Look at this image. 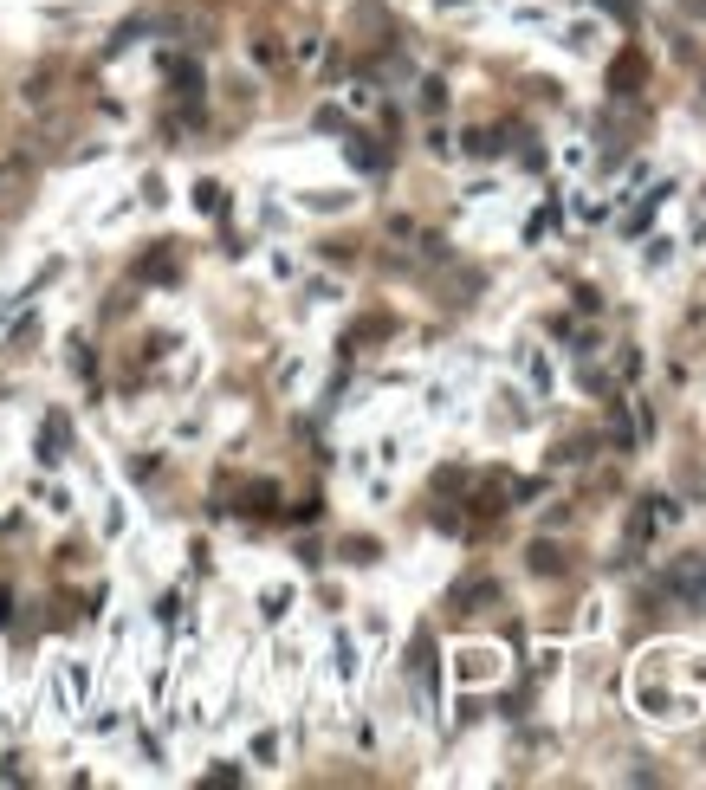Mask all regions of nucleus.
<instances>
[{
	"mask_svg": "<svg viewBox=\"0 0 706 790\" xmlns=\"http://www.w3.org/2000/svg\"><path fill=\"white\" fill-rule=\"evenodd\" d=\"M532 570H538V577H557V570H564V551H557V544H532Z\"/></svg>",
	"mask_w": 706,
	"mask_h": 790,
	"instance_id": "39448f33",
	"label": "nucleus"
},
{
	"mask_svg": "<svg viewBox=\"0 0 706 790\" xmlns=\"http://www.w3.org/2000/svg\"><path fill=\"white\" fill-rule=\"evenodd\" d=\"M195 201H201V214H221V208H227L221 182H201V188H195Z\"/></svg>",
	"mask_w": 706,
	"mask_h": 790,
	"instance_id": "6e6552de",
	"label": "nucleus"
},
{
	"mask_svg": "<svg viewBox=\"0 0 706 790\" xmlns=\"http://www.w3.org/2000/svg\"><path fill=\"white\" fill-rule=\"evenodd\" d=\"M350 162H357V169H383V162H389V156H383V149H376V143H370V136H350Z\"/></svg>",
	"mask_w": 706,
	"mask_h": 790,
	"instance_id": "20e7f679",
	"label": "nucleus"
},
{
	"mask_svg": "<svg viewBox=\"0 0 706 790\" xmlns=\"http://www.w3.org/2000/svg\"><path fill=\"white\" fill-rule=\"evenodd\" d=\"M506 143H499V136L493 130H467V156H499Z\"/></svg>",
	"mask_w": 706,
	"mask_h": 790,
	"instance_id": "0eeeda50",
	"label": "nucleus"
},
{
	"mask_svg": "<svg viewBox=\"0 0 706 790\" xmlns=\"http://www.w3.org/2000/svg\"><path fill=\"white\" fill-rule=\"evenodd\" d=\"M137 279H175V259H169V253H149V259L137 266Z\"/></svg>",
	"mask_w": 706,
	"mask_h": 790,
	"instance_id": "423d86ee",
	"label": "nucleus"
},
{
	"mask_svg": "<svg viewBox=\"0 0 706 790\" xmlns=\"http://www.w3.org/2000/svg\"><path fill=\"white\" fill-rule=\"evenodd\" d=\"M65 441H72V428L52 415V421L39 428V460H65Z\"/></svg>",
	"mask_w": 706,
	"mask_h": 790,
	"instance_id": "7ed1b4c3",
	"label": "nucleus"
},
{
	"mask_svg": "<svg viewBox=\"0 0 706 790\" xmlns=\"http://www.w3.org/2000/svg\"><path fill=\"white\" fill-rule=\"evenodd\" d=\"M441 104H447V85H441V78H428V85H421V111H441Z\"/></svg>",
	"mask_w": 706,
	"mask_h": 790,
	"instance_id": "1a4fd4ad",
	"label": "nucleus"
},
{
	"mask_svg": "<svg viewBox=\"0 0 706 790\" xmlns=\"http://www.w3.org/2000/svg\"><path fill=\"white\" fill-rule=\"evenodd\" d=\"M674 590L687 596V603H706V557H681L674 564V577H668Z\"/></svg>",
	"mask_w": 706,
	"mask_h": 790,
	"instance_id": "f03ea898",
	"label": "nucleus"
},
{
	"mask_svg": "<svg viewBox=\"0 0 706 790\" xmlns=\"http://www.w3.org/2000/svg\"><path fill=\"white\" fill-rule=\"evenodd\" d=\"M642 78H648V52H635V46H629V52H622V59L609 65V91H616V98H629Z\"/></svg>",
	"mask_w": 706,
	"mask_h": 790,
	"instance_id": "f257e3e1",
	"label": "nucleus"
}]
</instances>
